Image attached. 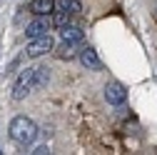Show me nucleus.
<instances>
[{
	"label": "nucleus",
	"mask_w": 157,
	"mask_h": 155,
	"mask_svg": "<svg viewBox=\"0 0 157 155\" xmlns=\"http://www.w3.org/2000/svg\"><path fill=\"white\" fill-rule=\"evenodd\" d=\"M55 53H57V58H63V60H70V58L77 55V53H75V43H65V40H63V45L57 48Z\"/></svg>",
	"instance_id": "nucleus-10"
},
{
	"label": "nucleus",
	"mask_w": 157,
	"mask_h": 155,
	"mask_svg": "<svg viewBox=\"0 0 157 155\" xmlns=\"http://www.w3.org/2000/svg\"><path fill=\"white\" fill-rule=\"evenodd\" d=\"M77 58H80V63L87 68V70H100L102 68V60L97 58V53L92 48H82L80 53H77Z\"/></svg>",
	"instance_id": "nucleus-6"
},
{
	"label": "nucleus",
	"mask_w": 157,
	"mask_h": 155,
	"mask_svg": "<svg viewBox=\"0 0 157 155\" xmlns=\"http://www.w3.org/2000/svg\"><path fill=\"white\" fill-rule=\"evenodd\" d=\"M33 153H35V155H45V153H50V150H48V148H45V145H40V148H35V150H33Z\"/></svg>",
	"instance_id": "nucleus-12"
},
{
	"label": "nucleus",
	"mask_w": 157,
	"mask_h": 155,
	"mask_svg": "<svg viewBox=\"0 0 157 155\" xmlns=\"http://www.w3.org/2000/svg\"><path fill=\"white\" fill-rule=\"evenodd\" d=\"M30 90H35V68H28V70L20 73V78H17L15 85H13V100L28 98Z\"/></svg>",
	"instance_id": "nucleus-2"
},
{
	"label": "nucleus",
	"mask_w": 157,
	"mask_h": 155,
	"mask_svg": "<svg viewBox=\"0 0 157 155\" xmlns=\"http://www.w3.org/2000/svg\"><path fill=\"white\" fill-rule=\"evenodd\" d=\"M50 50H52V38H50V33H45V35L30 38V45H28L25 55H28V58H40V55H45V53H50Z\"/></svg>",
	"instance_id": "nucleus-3"
},
{
	"label": "nucleus",
	"mask_w": 157,
	"mask_h": 155,
	"mask_svg": "<svg viewBox=\"0 0 157 155\" xmlns=\"http://www.w3.org/2000/svg\"><path fill=\"white\" fill-rule=\"evenodd\" d=\"M105 100L112 103V105H122V103L127 100V90H125V85H120V83H110V85H105Z\"/></svg>",
	"instance_id": "nucleus-4"
},
{
	"label": "nucleus",
	"mask_w": 157,
	"mask_h": 155,
	"mask_svg": "<svg viewBox=\"0 0 157 155\" xmlns=\"http://www.w3.org/2000/svg\"><path fill=\"white\" fill-rule=\"evenodd\" d=\"M10 138L15 143H20V145H28V143H33L37 138V125L30 118H25V115H17L10 123Z\"/></svg>",
	"instance_id": "nucleus-1"
},
{
	"label": "nucleus",
	"mask_w": 157,
	"mask_h": 155,
	"mask_svg": "<svg viewBox=\"0 0 157 155\" xmlns=\"http://www.w3.org/2000/svg\"><path fill=\"white\" fill-rule=\"evenodd\" d=\"M67 23H70V13H67V10L55 13V18H52V25H55V28H63V25H67Z\"/></svg>",
	"instance_id": "nucleus-11"
},
{
	"label": "nucleus",
	"mask_w": 157,
	"mask_h": 155,
	"mask_svg": "<svg viewBox=\"0 0 157 155\" xmlns=\"http://www.w3.org/2000/svg\"><path fill=\"white\" fill-rule=\"evenodd\" d=\"M30 10L35 15H50L55 10V0H33L30 3Z\"/></svg>",
	"instance_id": "nucleus-8"
},
{
	"label": "nucleus",
	"mask_w": 157,
	"mask_h": 155,
	"mask_svg": "<svg viewBox=\"0 0 157 155\" xmlns=\"http://www.w3.org/2000/svg\"><path fill=\"white\" fill-rule=\"evenodd\" d=\"M60 10H67L70 15H75V13H80L82 10V5H80V0H57L55 3Z\"/></svg>",
	"instance_id": "nucleus-9"
},
{
	"label": "nucleus",
	"mask_w": 157,
	"mask_h": 155,
	"mask_svg": "<svg viewBox=\"0 0 157 155\" xmlns=\"http://www.w3.org/2000/svg\"><path fill=\"white\" fill-rule=\"evenodd\" d=\"M50 28H52V20H50V18H48V15H37L35 20L28 25L25 33H28V38H37V35H45Z\"/></svg>",
	"instance_id": "nucleus-5"
},
{
	"label": "nucleus",
	"mask_w": 157,
	"mask_h": 155,
	"mask_svg": "<svg viewBox=\"0 0 157 155\" xmlns=\"http://www.w3.org/2000/svg\"><path fill=\"white\" fill-rule=\"evenodd\" d=\"M60 38H63L65 43H75V45H77V43L85 38V33L77 28V25H63V28H60Z\"/></svg>",
	"instance_id": "nucleus-7"
},
{
	"label": "nucleus",
	"mask_w": 157,
	"mask_h": 155,
	"mask_svg": "<svg viewBox=\"0 0 157 155\" xmlns=\"http://www.w3.org/2000/svg\"><path fill=\"white\" fill-rule=\"evenodd\" d=\"M155 13H157V5H155Z\"/></svg>",
	"instance_id": "nucleus-13"
}]
</instances>
